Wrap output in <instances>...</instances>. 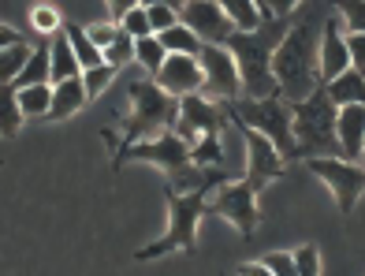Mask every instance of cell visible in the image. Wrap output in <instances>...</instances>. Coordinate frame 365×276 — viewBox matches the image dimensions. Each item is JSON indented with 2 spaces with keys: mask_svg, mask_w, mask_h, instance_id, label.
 I'll use <instances>...</instances> for the list:
<instances>
[{
  "mask_svg": "<svg viewBox=\"0 0 365 276\" xmlns=\"http://www.w3.org/2000/svg\"><path fill=\"white\" fill-rule=\"evenodd\" d=\"M294 269H298V276H321V250L313 247V242H302L294 254Z\"/></svg>",
  "mask_w": 365,
  "mask_h": 276,
  "instance_id": "obj_34",
  "label": "cell"
},
{
  "mask_svg": "<svg viewBox=\"0 0 365 276\" xmlns=\"http://www.w3.org/2000/svg\"><path fill=\"white\" fill-rule=\"evenodd\" d=\"M302 165L331 187L339 213L351 217L358 198H361V190H365V168L361 165H346V160H339V157H313V160H302Z\"/></svg>",
  "mask_w": 365,
  "mask_h": 276,
  "instance_id": "obj_7",
  "label": "cell"
},
{
  "mask_svg": "<svg viewBox=\"0 0 365 276\" xmlns=\"http://www.w3.org/2000/svg\"><path fill=\"white\" fill-rule=\"evenodd\" d=\"M135 60L142 63V68H145L149 75H157V71H160V63L168 60V53H164V45H160V41H157V34H153V38L135 41Z\"/></svg>",
  "mask_w": 365,
  "mask_h": 276,
  "instance_id": "obj_26",
  "label": "cell"
},
{
  "mask_svg": "<svg viewBox=\"0 0 365 276\" xmlns=\"http://www.w3.org/2000/svg\"><path fill=\"white\" fill-rule=\"evenodd\" d=\"M336 19L343 26V34H365V0H351V4L336 8Z\"/></svg>",
  "mask_w": 365,
  "mask_h": 276,
  "instance_id": "obj_30",
  "label": "cell"
},
{
  "mask_svg": "<svg viewBox=\"0 0 365 276\" xmlns=\"http://www.w3.org/2000/svg\"><path fill=\"white\" fill-rule=\"evenodd\" d=\"M261 265L269 269L272 276H298V269H294V257H291V254H284V250L264 254V257H261Z\"/></svg>",
  "mask_w": 365,
  "mask_h": 276,
  "instance_id": "obj_35",
  "label": "cell"
},
{
  "mask_svg": "<svg viewBox=\"0 0 365 276\" xmlns=\"http://www.w3.org/2000/svg\"><path fill=\"white\" fill-rule=\"evenodd\" d=\"M30 53H34V45H15V48H0V86H11L15 78L23 75Z\"/></svg>",
  "mask_w": 365,
  "mask_h": 276,
  "instance_id": "obj_25",
  "label": "cell"
},
{
  "mask_svg": "<svg viewBox=\"0 0 365 276\" xmlns=\"http://www.w3.org/2000/svg\"><path fill=\"white\" fill-rule=\"evenodd\" d=\"M48 108H53V86H26V90H19L23 120H48Z\"/></svg>",
  "mask_w": 365,
  "mask_h": 276,
  "instance_id": "obj_24",
  "label": "cell"
},
{
  "mask_svg": "<svg viewBox=\"0 0 365 276\" xmlns=\"http://www.w3.org/2000/svg\"><path fill=\"white\" fill-rule=\"evenodd\" d=\"M179 23L187 26L202 45H227L231 34H235V26L227 23L224 8L212 4V0H194V4H182L179 8Z\"/></svg>",
  "mask_w": 365,
  "mask_h": 276,
  "instance_id": "obj_11",
  "label": "cell"
},
{
  "mask_svg": "<svg viewBox=\"0 0 365 276\" xmlns=\"http://www.w3.org/2000/svg\"><path fill=\"white\" fill-rule=\"evenodd\" d=\"M346 38V56H351V68L365 75V34H343Z\"/></svg>",
  "mask_w": 365,
  "mask_h": 276,
  "instance_id": "obj_37",
  "label": "cell"
},
{
  "mask_svg": "<svg viewBox=\"0 0 365 276\" xmlns=\"http://www.w3.org/2000/svg\"><path fill=\"white\" fill-rule=\"evenodd\" d=\"M217 187H202L194 194H175V190H164V198H168V228H164V235L157 242H149V247H142L135 257L138 262H153V257H164V254H194L197 247V224H202V217H209V198Z\"/></svg>",
  "mask_w": 365,
  "mask_h": 276,
  "instance_id": "obj_5",
  "label": "cell"
},
{
  "mask_svg": "<svg viewBox=\"0 0 365 276\" xmlns=\"http://www.w3.org/2000/svg\"><path fill=\"white\" fill-rule=\"evenodd\" d=\"M115 75H120V71L108 68V63H105V68H93V71H82V90H86L90 101H93V97H101V93L112 86Z\"/></svg>",
  "mask_w": 365,
  "mask_h": 276,
  "instance_id": "obj_31",
  "label": "cell"
},
{
  "mask_svg": "<svg viewBox=\"0 0 365 276\" xmlns=\"http://www.w3.org/2000/svg\"><path fill=\"white\" fill-rule=\"evenodd\" d=\"M153 83L175 97V101H182V97H190V93H202V63H197L194 56H168L160 63V71L153 75Z\"/></svg>",
  "mask_w": 365,
  "mask_h": 276,
  "instance_id": "obj_13",
  "label": "cell"
},
{
  "mask_svg": "<svg viewBox=\"0 0 365 276\" xmlns=\"http://www.w3.org/2000/svg\"><path fill=\"white\" fill-rule=\"evenodd\" d=\"M157 41L164 45V53H168V56H194L197 60V56H202V48H205L182 23L172 26V30H164V34H157Z\"/></svg>",
  "mask_w": 365,
  "mask_h": 276,
  "instance_id": "obj_21",
  "label": "cell"
},
{
  "mask_svg": "<svg viewBox=\"0 0 365 276\" xmlns=\"http://www.w3.org/2000/svg\"><path fill=\"white\" fill-rule=\"evenodd\" d=\"M23 112H19V90L15 86H0V138H15L23 127Z\"/></svg>",
  "mask_w": 365,
  "mask_h": 276,
  "instance_id": "obj_22",
  "label": "cell"
},
{
  "mask_svg": "<svg viewBox=\"0 0 365 276\" xmlns=\"http://www.w3.org/2000/svg\"><path fill=\"white\" fill-rule=\"evenodd\" d=\"M86 101L90 97H86V90H82V78H68V83L53 86V108H48V120H68Z\"/></svg>",
  "mask_w": 365,
  "mask_h": 276,
  "instance_id": "obj_18",
  "label": "cell"
},
{
  "mask_svg": "<svg viewBox=\"0 0 365 276\" xmlns=\"http://www.w3.org/2000/svg\"><path fill=\"white\" fill-rule=\"evenodd\" d=\"M224 127H227L224 112H220V105H212L209 97L190 93V97H182V101H179V123H175V135L187 142L190 150H194V145L202 142L205 135H220Z\"/></svg>",
  "mask_w": 365,
  "mask_h": 276,
  "instance_id": "obj_9",
  "label": "cell"
},
{
  "mask_svg": "<svg viewBox=\"0 0 365 276\" xmlns=\"http://www.w3.org/2000/svg\"><path fill=\"white\" fill-rule=\"evenodd\" d=\"M120 30H123L127 38H135V41L153 38V30H149V15H145V4H130V11L120 19Z\"/></svg>",
  "mask_w": 365,
  "mask_h": 276,
  "instance_id": "obj_29",
  "label": "cell"
},
{
  "mask_svg": "<svg viewBox=\"0 0 365 276\" xmlns=\"http://www.w3.org/2000/svg\"><path fill=\"white\" fill-rule=\"evenodd\" d=\"M257 11H261V26L254 34H231V41L224 45L239 68V83H242L246 101L279 97L276 78H272V53L287 34V19H279V15H272V8H261V4H257Z\"/></svg>",
  "mask_w": 365,
  "mask_h": 276,
  "instance_id": "obj_1",
  "label": "cell"
},
{
  "mask_svg": "<svg viewBox=\"0 0 365 276\" xmlns=\"http://www.w3.org/2000/svg\"><path fill=\"white\" fill-rule=\"evenodd\" d=\"M190 160H194V165H202V168H220V165H224L220 135H205V138L190 150Z\"/></svg>",
  "mask_w": 365,
  "mask_h": 276,
  "instance_id": "obj_27",
  "label": "cell"
},
{
  "mask_svg": "<svg viewBox=\"0 0 365 276\" xmlns=\"http://www.w3.org/2000/svg\"><path fill=\"white\" fill-rule=\"evenodd\" d=\"M343 71H351V56H346V38L336 19H328L321 30V83H336Z\"/></svg>",
  "mask_w": 365,
  "mask_h": 276,
  "instance_id": "obj_15",
  "label": "cell"
},
{
  "mask_svg": "<svg viewBox=\"0 0 365 276\" xmlns=\"http://www.w3.org/2000/svg\"><path fill=\"white\" fill-rule=\"evenodd\" d=\"M63 34H68V41H71V48H75V60H78V68H82V71L105 68V53L90 41L86 26H78V23H68V19H63Z\"/></svg>",
  "mask_w": 365,
  "mask_h": 276,
  "instance_id": "obj_19",
  "label": "cell"
},
{
  "mask_svg": "<svg viewBox=\"0 0 365 276\" xmlns=\"http://www.w3.org/2000/svg\"><path fill=\"white\" fill-rule=\"evenodd\" d=\"M239 131H242V142H246V187L257 194L269 180H279V175H284L287 160L272 150V142L264 135L246 131V127H239Z\"/></svg>",
  "mask_w": 365,
  "mask_h": 276,
  "instance_id": "obj_12",
  "label": "cell"
},
{
  "mask_svg": "<svg viewBox=\"0 0 365 276\" xmlns=\"http://www.w3.org/2000/svg\"><path fill=\"white\" fill-rule=\"evenodd\" d=\"M239 276H272V272L264 269L261 262H242V265H239Z\"/></svg>",
  "mask_w": 365,
  "mask_h": 276,
  "instance_id": "obj_39",
  "label": "cell"
},
{
  "mask_svg": "<svg viewBox=\"0 0 365 276\" xmlns=\"http://www.w3.org/2000/svg\"><path fill=\"white\" fill-rule=\"evenodd\" d=\"M336 105L328 90L321 86L313 97L291 105V135H294V160H313V157H339V138H336ZM343 160V157H339Z\"/></svg>",
  "mask_w": 365,
  "mask_h": 276,
  "instance_id": "obj_4",
  "label": "cell"
},
{
  "mask_svg": "<svg viewBox=\"0 0 365 276\" xmlns=\"http://www.w3.org/2000/svg\"><path fill=\"white\" fill-rule=\"evenodd\" d=\"M30 23H34V34L56 38L60 30H63V15H60L56 8H48V4H38L34 11H30Z\"/></svg>",
  "mask_w": 365,
  "mask_h": 276,
  "instance_id": "obj_28",
  "label": "cell"
},
{
  "mask_svg": "<svg viewBox=\"0 0 365 276\" xmlns=\"http://www.w3.org/2000/svg\"><path fill=\"white\" fill-rule=\"evenodd\" d=\"M361 157H365V145H361Z\"/></svg>",
  "mask_w": 365,
  "mask_h": 276,
  "instance_id": "obj_40",
  "label": "cell"
},
{
  "mask_svg": "<svg viewBox=\"0 0 365 276\" xmlns=\"http://www.w3.org/2000/svg\"><path fill=\"white\" fill-rule=\"evenodd\" d=\"M272 78L287 105L306 101V97H313L324 86L321 83V38L309 19L287 26L284 41L272 53Z\"/></svg>",
  "mask_w": 365,
  "mask_h": 276,
  "instance_id": "obj_2",
  "label": "cell"
},
{
  "mask_svg": "<svg viewBox=\"0 0 365 276\" xmlns=\"http://www.w3.org/2000/svg\"><path fill=\"white\" fill-rule=\"evenodd\" d=\"M224 120L235 123V127H246V131H257L272 142V150L284 157V160H294V135H291V105L284 97H269V101H224L220 105Z\"/></svg>",
  "mask_w": 365,
  "mask_h": 276,
  "instance_id": "obj_6",
  "label": "cell"
},
{
  "mask_svg": "<svg viewBox=\"0 0 365 276\" xmlns=\"http://www.w3.org/2000/svg\"><path fill=\"white\" fill-rule=\"evenodd\" d=\"M209 213L231 220L242 232V239H250L254 228H257V194L246 183H224L209 198Z\"/></svg>",
  "mask_w": 365,
  "mask_h": 276,
  "instance_id": "obj_10",
  "label": "cell"
},
{
  "mask_svg": "<svg viewBox=\"0 0 365 276\" xmlns=\"http://www.w3.org/2000/svg\"><path fill=\"white\" fill-rule=\"evenodd\" d=\"M15 90H26V86H53V53H48V41H41L34 53H30L23 75L11 83Z\"/></svg>",
  "mask_w": 365,
  "mask_h": 276,
  "instance_id": "obj_16",
  "label": "cell"
},
{
  "mask_svg": "<svg viewBox=\"0 0 365 276\" xmlns=\"http://www.w3.org/2000/svg\"><path fill=\"white\" fill-rule=\"evenodd\" d=\"M130 60H135V38H127L123 30H120V38H115V41L105 48V63L120 71L123 63H130Z\"/></svg>",
  "mask_w": 365,
  "mask_h": 276,
  "instance_id": "obj_33",
  "label": "cell"
},
{
  "mask_svg": "<svg viewBox=\"0 0 365 276\" xmlns=\"http://www.w3.org/2000/svg\"><path fill=\"white\" fill-rule=\"evenodd\" d=\"M127 101H130V116H127V131H123V142L115 145V153L127 150V145H138V142H149V138H160V135L175 131L179 101L164 93L153 78H130Z\"/></svg>",
  "mask_w": 365,
  "mask_h": 276,
  "instance_id": "obj_3",
  "label": "cell"
},
{
  "mask_svg": "<svg viewBox=\"0 0 365 276\" xmlns=\"http://www.w3.org/2000/svg\"><path fill=\"white\" fill-rule=\"evenodd\" d=\"M30 38L23 34V30H11V26H4L0 23V48H15V45H26Z\"/></svg>",
  "mask_w": 365,
  "mask_h": 276,
  "instance_id": "obj_38",
  "label": "cell"
},
{
  "mask_svg": "<svg viewBox=\"0 0 365 276\" xmlns=\"http://www.w3.org/2000/svg\"><path fill=\"white\" fill-rule=\"evenodd\" d=\"M48 53H53V86L60 83H68V78H82V68H78V60H75V48L68 41V34H60L56 38H48Z\"/></svg>",
  "mask_w": 365,
  "mask_h": 276,
  "instance_id": "obj_17",
  "label": "cell"
},
{
  "mask_svg": "<svg viewBox=\"0 0 365 276\" xmlns=\"http://www.w3.org/2000/svg\"><path fill=\"white\" fill-rule=\"evenodd\" d=\"M224 15L227 23L235 26V34H254V30L261 26V11L257 4H250V0H224Z\"/></svg>",
  "mask_w": 365,
  "mask_h": 276,
  "instance_id": "obj_23",
  "label": "cell"
},
{
  "mask_svg": "<svg viewBox=\"0 0 365 276\" xmlns=\"http://www.w3.org/2000/svg\"><path fill=\"white\" fill-rule=\"evenodd\" d=\"M328 90V97H331V105L336 108H343V105H365V75L361 71H343L336 83H328L324 86Z\"/></svg>",
  "mask_w": 365,
  "mask_h": 276,
  "instance_id": "obj_20",
  "label": "cell"
},
{
  "mask_svg": "<svg viewBox=\"0 0 365 276\" xmlns=\"http://www.w3.org/2000/svg\"><path fill=\"white\" fill-rule=\"evenodd\" d=\"M145 15H149V30L153 34H164V30L179 26V8H172V4H145Z\"/></svg>",
  "mask_w": 365,
  "mask_h": 276,
  "instance_id": "obj_32",
  "label": "cell"
},
{
  "mask_svg": "<svg viewBox=\"0 0 365 276\" xmlns=\"http://www.w3.org/2000/svg\"><path fill=\"white\" fill-rule=\"evenodd\" d=\"M197 63H202V93H209L212 105H224V101H239L242 97V83H239V68L235 60H231V53L224 45H205L202 56H197Z\"/></svg>",
  "mask_w": 365,
  "mask_h": 276,
  "instance_id": "obj_8",
  "label": "cell"
},
{
  "mask_svg": "<svg viewBox=\"0 0 365 276\" xmlns=\"http://www.w3.org/2000/svg\"><path fill=\"white\" fill-rule=\"evenodd\" d=\"M86 34H90V41L105 53V48L120 38V26H115V23H97V26H86Z\"/></svg>",
  "mask_w": 365,
  "mask_h": 276,
  "instance_id": "obj_36",
  "label": "cell"
},
{
  "mask_svg": "<svg viewBox=\"0 0 365 276\" xmlns=\"http://www.w3.org/2000/svg\"><path fill=\"white\" fill-rule=\"evenodd\" d=\"M336 138H339V157L346 165H358L365 145V105H343L336 112Z\"/></svg>",
  "mask_w": 365,
  "mask_h": 276,
  "instance_id": "obj_14",
  "label": "cell"
}]
</instances>
